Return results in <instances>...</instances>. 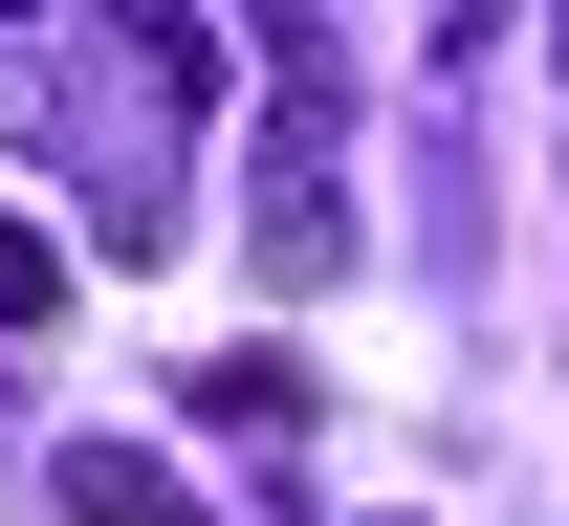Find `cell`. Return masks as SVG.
<instances>
[{
  "label": "cell",
  "instance_id": "2",
  "mask_svg": "<svg viewBox=\"0 0 569 526\" xmlns=\"http://www.w3.org/2000/svg\"><path fill=\"white\" fill-rule=\"evenodd\" d=\"M67 526H219V505H198L153 439H67Z\"/></svg>",
  "mask_w": 569,
  "mask_h": 526
},
{
  "label": "cell",
  "instance_id": "1",
  "mask_svg": "<svg viewBox=\"0 0 569 526\" xmlns=\"http://www.w3.org/2000/svg\"><path fill=\"white\" fill-rule=\"evenodd\" d=\"M241 44H263L241 264H263V286H329V264H351V44H329V0H241Z\"/></svg>",
  "mask_w": 569,
  "mask_h": 526
},
{
  "label": "cell",
  "instance_id": "3",
  "mask_svg": "<svg viewBox=\"0 0 569 526\" xmlns=\"http://www.w3.org/2000/svg\"><path fill=\"white\" fill-rule=\"evenodd\" d=\"M44 307H67V241H22V220H0V329H44Z\"/></svg>",
  "mask_w": 569,
  "mask_h": 526
}]
</instances>
